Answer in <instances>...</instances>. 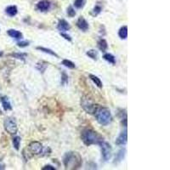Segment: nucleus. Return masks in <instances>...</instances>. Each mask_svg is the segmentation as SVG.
Listing matches in <instances>:
<instances>
[{
    "label": "nucleus",
    "mask_w": 170,
    "mask_h": 170,
    "mask_svg": "<svg viewBox=\"0 0 170 170\" xmlns=\"http://www.w3.org/2000/svg\"><path fill=\"white\" fill-rule=\"evenodd\" d=\"M7 33H8V35L9 37H13V38H15V39H21L22 37H23V35H22V33H21V32H19V31L15 29L8 30Z\"/></svg>",
    "instance_id": "ddd939ff"
},
{
    "label": "nucleus",
    "mask_w": 170,
    "mask_h": 170,
    "mask_svg": "<svg viewBox=\"0 0 170 170\" xmlns=\"http://www.w3.org/2000/svg\"><path fill=\"white\" fill-rule=\"evenodd\" d=\"M89 78H90V79H91L92 81H93V83H95L97 87L100 88H101L103 87V83H102L101 80H100V79L97 77V76H95V75H93V74H89Z\"/></svg>",
    "instance_id": "dca6fc26"
},
{
    "label": "nucleus",
    "mask_w": 170,
    "mask_h": 170,
    "mask_svg": "<svg viewBox=\"0 0 170 170\" xmlns=\"http://www.w3.org/2000/svg\"><path fill=\"white\" fill-rule=\"evenodd\" d=\"M127 141H128V133H127V130H124L116 138V144L117 145H125Z\"/></svg>",
    "instance_id": "9d476101"
},
{
    "label": "nucleus",
    "mask_w": 170,
    "mask_h": 170,
    "mask_svg": "<svg viewBox=\"0 0 170 170\" xmlns=\"http://www.w3.org/2000/svg\"><path fill=\"white\" fill-rule=\"evenodd\" d=\"M29 45V42L27 41H21L17 43V46L21 47V48H25V47H27Z\"/></svg>",
    "instance_id": "c756f323"
},
{
    "label": "nucleus",
    "mask_w": 170,
    "mask_h": 170,
    "mask_svg": "<svg viewBox=\"0 0 170 170\" xmlns=\"http://www.w3.org/2000/svg\"><path fill=\"white\" fill-rule=\"evenodd\" d=\"M57 29H58L61 33H62V32L69 31V30L71 29V26L66 20L61 19V20L59 21L58 25H57Z\"/></svg>",
    "instance_id": "9b49d317"
},
{
    "label": "nucleus",
    "mask_w": 170,
    "mask_h": 170,
    "mask_svg": "<svg viewBox=\"0 0 170 170\" xmlns=\"http://www.w3.org/2000/svg\"><path fill=\"white\" fill-rule=\"evenodd\" d=\"M125 153H126V150L125 149L120 150V151H118V153L116 154V158H115V160H116L117 162H120V161H122V160L123 159V158H124Z\"/></svg>",
    "instance_id": "4be33fe9"
},
{
    "label": "nucleus",
    "mask_w": 170,
    "mask_h": 170,
    "mask_svg": "<svg viewBox=\"0 0 170 170\" xmlns=\"http://www.w3.org/2000/svg\"><path fill=\"white\" fill-rule=\"evenodd\" d=\"M101 10H102V8L100 7V5H95L94 9H93V14H94V16H98V15L101 12Z\"/></svg>",
    "instance_id": "cd10ccee"
},
{
    "label": "nucleus",
    "mask_w": 170,
    "mask_h": 170,
    "mask_svg": "<svg viewBox=\"0 0 170 170\" xmlns=\"http://www.w3.org/2000/svg\"><path fill=\"white\" fill-rule=\"evenodd\" d=\"M43 170H46V169H52L54 170L55 169V168H54L53 166H51V165H46L45 167H43V168H42Z\"/></svg>",
    "instance_id": "2f4dec72"
},
{
    "label": "nucleus",
    "mask_w": 170,
    "mask_h": 170,
    "mask_svg": "<svg viewBox=\"0 0 170 170\" xmlns=\"http://www.w3.org/2000/svg\"><path fill=\"white\" fill-rule=\"evenodd\" d=\"M4 129L10 134H16L18 130L17 123L16 120L12 117H8L4 121Z\"/></svg>",
    "instance_id": "39448f33"
},
{
    "label": "nucleus",
    "mask_w": 170,
    "mask_h": 170,
    "mask_svg": "<svg viewBox=\"0 0 170 170\" xmlns=\"http://www.w3.org/2000/svg\"><path fill=\"white\" fill-rule=\"evenodd\" d=\"M67 15H68V16L70 17H73L76 16V11H75V9L71 6L67 8Z\"/></svg>",
    "instance_id": "bb28decb"
},
{
    "label": "nucleus",
    "mask_w": 170,
    "mask_h": 170,
    "mask_svg": "<svg viewBox=\"0 0 170 170\" xmlns=\"http://www.w3.org/2000/svg\"><path fill=\"white\" fill-rule=\"evenodd\" d=\"M104 60H106V61H108L109 63L111 64H116V59H115V56L112 55V54H105L103 56Z\"/></svg>",
    "instance_id": "6ab92c4d"
},
{
    "label": "nucleus",
    "mask_w": 170,
    "mask_h": 170,
    "mask_svg": "<svg viewBox=\"0 0 170 170\" xmlns=\"http://www.w3.org/2000/svg\"><path fill=\"white\" fill-rule=\"evenodd\" d=\"M12 142L15 149L16 150V151H19V149H20V144H21V137L15 136L13 138Z\"/></svg>",
    "instance_id": "412c9836"
},
{
    "label": "nucleus",
    "mask_w": 170,
    "mask_h": 170,
    "mask_svg": "<svg viewBox=\"0 0 170 170\" xmlns=\"http://www.w3.org/2000/svg\"><path fill=\"white\" fill-rule=\"evenodd\" d=\"M118 36L122 38V39H126L128 37V26H122L119 31H118Z\"/></svg>",
    "instance_id": "2eb2a0df"
},
{
    "label": "nucleus",
    "mask_w": 170,
    "mask_h": 170,
    "mask_svg": "<svg viewBox=\"0 0 170 170\" xmlns=\"http://www.w3.org/2000/svg\"><path fill=\"white\" fill-rule=\"evenodd\" d=\"M63 162L67 169H77L82 165V158L78 152L71 151L65 155Z\"/></svg>",
    "instance_id": "f03ea898"
},
{
    "label": "nucleus",
    "mask_w": 170,
    "mask_h": 170,
    "mask_svg": "<svg viewBox=\"0 0 170 170\" xmlns=\"http://www.w3.org/2000/svg\"><path fill=\"white\" fill-rule=\"evenodd\" d=\"M5 13L8 15L9 16L13 17L15 16H16L17 13H18V9H17L16 6L11 5V6H9V7L5 9Z\"/></svg>",
    "instance_id": "4468645a"
},
{
    "label": "nucleus",
    "mask_w": 170,
    "mask_h": 170,
    "mask_svg": "<svg viewBox=\"0 0 170 170\" xmlns=\"http://www.w3.org/2000/svg\"><path fill=\"white\" fill-rule=\"evenodd\" d=\"M62 65H64L66 67H68L70 69H74L76 66L72 61H71L69 60H63L62 61Z\"/></svg>",
    "instance_id": "5701e85b"
},
{
    "label": "nucleus",
    "mask_w": 170,
    "mask_h": 170,
    "mask_svg": "<svg viewBox=\"0 0 170 170\" xmlns=\"http://www.w3.org/2000/svg\"><path fill=\"white\" fill-rule=\"evenodd\" d=\"M88 56L89 57V58H91L92 60H94V61H97V59H98V52L96 51L95 50H90L88 51L87 53H86Z\"/></svg>",
    "instance_id": "aec40b11"
},
{
    "label": "nucleus",
    "mask_w": 170,
    "mask_h": 170,
    "mask_svg": "<svg viewBox=\"0 0 170 170\" xmlns=\"http://www.w3.org/2000/svg\"><path fill=\"white\" fill-rule=\"evenodd\" d=\"M68 82V77L67 75L63 71L62 75H61V84H66Z\"/></svg>",
    "instance_id": "c85d7f7f"
},
{
    "label": "nucleus",
    "mask_w": 170,
    "mask_h": 170,
    "mask_svg": "<svg viewBox=\"0 0 170 170\" xmlns=\"http://www.w3.org/2000/svg\"><path fill=\"white\" fill-rule=\"evenodd\" d=\"M95 116L97 122L100 125L106 126L110 124L112 121V113L110 112V110L106 107H99L97 108V110L95 112Z\"/></svg>",
    "instance_id": "7ed1b4c3"
},
{
    "label": "nucleus",
    "mask_w": 170,
    "mask_h": 170,
    "mask_svg": "<svg viewBox=\"0 0 170 170\" xmlns=\"http://www.w3.org/2000/svg\"><path fill=\"white\" fill-rule=\"evenodd\" d=\"M86 0H75L74 1V6L77 9H81L83 8L85 4Z\"/></svg>",
    "instance_id": "393cba45"
},
{
    "label": "nucleus",
    "mask_w": 170,
    "mask_h": 170,
    "mask_svg": "<svg viewBox=\"0 0 170 170\" xmlns=\"http://www.w3.org/2000/svg\"><path fill=\"white\" fill-rule=\"evenodd\" d=\"M29 150L34 155H39L43 152V145L38 141H33L30 143Z\"/></svg>",
    "instance_id": "0eeeda50"
},
{
    "label": "nucleus",
    "mask_w": 170,
    "mask_h": 170,
    "mask_svg": "<svg viewBox=\"0 0 170 170\" xmlns=\"http://www.w3.org/2000/svg\"><path fill=\"white\" fill-rule=\"evenodd\" d=\"M1 102H2V106L4 107V111H10L12 110V106L9 100L8 97L6 96H2L1 97Z\"/></svg>",
    "instance_id": "f8f14e48"
},
{
    "label": "nucleus",
    "mask_w": 170,
    "mask_h": 170,
    "mask_svg": "<svg viewBox=\"0 0 170 170\" xmlns=\"http://www.w3.org/2000/svg\"><path fill=\"white\" fill-rule=\"evenodd\" d=\"M81 139H82L83 143L88 146L91 145H100V143L104 141V138L100 135V134L88 129H84L82 132Z\"/></svg>",
    "instance_id": "f257e3e1"
},
{
    "label": "nucleus",
    "mask_w": 170,
    "mask_h": 170,
    "mask_svg": "<svg viewBox=\"0 0 170 170\" xmlns=\"http://www.w3.org/2000/svg\"><path fill=\"white\" fill-rule=\"evenodd\" d=\"M77 26L79 29L83 32H87L88 28H89V25L88 23V21L83 18V17H80L78 21H77Z\"/></svg>",
    "instance_id": "6e6552de"
},
{
    "label": "nucleus",
    "mask_w": 170,
    "mask_h": 170,
    "mask_svg": "<svg viewBox=\"0 0 170 170\" xmlns=\"http://www.w3.org/2000/svg\"><path fill=\"white\" fill-rule=\"evenodd\" d=\"M2 54H3V52H0V56H1Z\"/></svg>",
    "instance_id": "473e14b6"
},
{
    "label": "nucleus",
    "mask_w": 170,
    "mask_h": 170,
    "mask_svg": "<svg viewBox=\"0 0 170 170\" xmlns=\"http://www.w3.org/2000/svg\"><path fill=\"white\" fill-rule=\"evenodd\" d=\"M10 55L15 58L21 60V61H25L26 57V54H24V53H15V54H10Z\"/></svg>",
    "instance_id": "b1692460"
},
{
    "label": "nucleus",
    "mask_w": 170,
    "mask_h": 170,
    "mask_svg": "<svg viewBox=\"0 0 170 170\" xmlns=\"http://www.w3.org/2000/svg\"><path fill=\"white\" fill-rule=\"evenodd\" d=\"M50 2L48 0H42L40 2H38L37 4V8L38 10H40L42 12H45L48 11L50 9Z\"/></svg>",
    "instance_id": "1a4fd4ad"
},
{
    "label": "nucleus",
    "mask_w": 170,
    "mask_h": 170,
    "mask_svg": "<svg viewBox=\"0 0 170 170\" xmlns=\"http://www.w3.org/2000/svg\"><path fill=\"white\" fill-rule=\"evenodd\" d=\"M81 106L83 108V110L89 114H95L97 108L99 107L98 105H95L92 101L91 99H89L87 96H84L81 100Z\"/></svg>",
    "instance_id": "20e7f679"
},
{
    "label": "nucleus",
    "mask_w": 170,
    "mask_h": 170,
    "mask_svg": "<svg viewBox=\"0 0 170 170\" xmlns=\"http://www.w3.org/2000/svg\"><path fill=\"white\" fill-rule=\"evenodd\" d=\"M37 50H40L42 52H43V53H46V54H49L50 55H53V56H55V57H57L58 58V54H56L54 51L53 50H50V49H47V48H44V47H37Z\"/></svg>",
    "instance_id": "a211bd4d"
},
{
    "label": "nucleus",
    "mask_w": 170,
    "mask_h": 170,
    "mask_svg": "<svg viewBox=\"0 0 170 170\" xmlns=\"http://www.w3.org/2000/svg\"><path fill=\"white\" fill-rule=\"evenodd\" d=\"M61 37H64V38H65V39H66V40H67V41H69V42H71V37H70V36H69V35H67V33H61Z\"/></svg>",
    "instance_id": "7c9ffc66"
},
{
    "label": "nucleus",
    "mask_w": 170,
    "mask_h": 170,
    "mask_svg": "<svg viewBox=\"0 0 170 170\" xmlns=\"http://www.w3.org/2000/svg\"><path fill=\"white\" fill-rule=\"evenodd\" d=\"M100 149H101V155H102V158H103L104 161H108L109 159H111L112 158V149L111 145L107 143V142H105L102 141L100 144Z\"/></svg>",
    "instance_id": "423d86ee"
},
{
    "label": "nucleus",
    "mask_w": 170,
    "mask_h": 170,
    "mask_svg": "<svg viewBox=\"0 0 170 170\" xmlns=\"http://www.w3.org/2000/svg\"><path fill=\"white\" fill-rule=\"evenodd\" d=\"M98 47H99V49H100L102 52L106 51V50L108 49L107 42L106 41L104 38H100V40L98 41Z\"/></svg>",
    "instance_id": "f3484780"
},
{
    "label": "nucleus",
    "mask_w": 170,
    "mask_h": 170,
    "mask_svg": "<svg viewBox=\"0 0 170 170\" xmlns=\"http://www.w3.org/2000/svg\"><path fill=\"white\" fill-rule=\"evenodd\" d=\"M43 63L44 62H39L37 64V69L39 71H42V73L46 70V68H47V67H48V64H47V63L44 64V66H43Z\"/></svg>",
    "instance_id": "a878e982"
}]
</instances>
